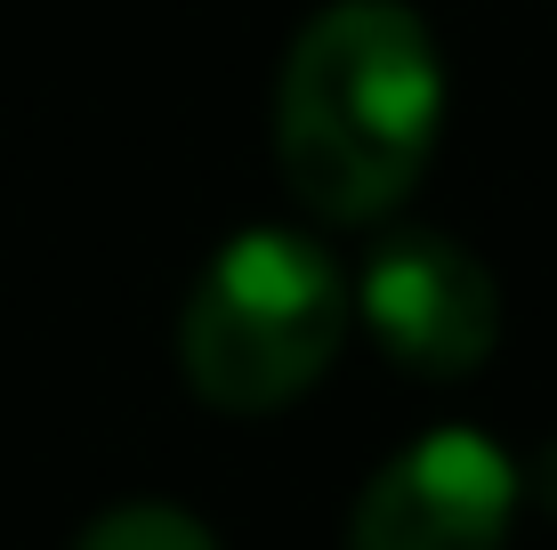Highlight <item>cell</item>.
Instances as JSON below:
<instances>
[{"label":"cell","mask_w":557,"mask_h":550,"mask_svg":"<svg viewBox=\"0 0 557 550\" xmlns=\"http://www.w3.org/2000/svg\"><path fill=\"white\" fill-rule=\"evenodd\" d=\"M445 130V57L405 0H332L283 57L275 146L315 219L372 227L420 186Z\"/></svg>","instance_id":"1"},{"label":"cell","mask_w":557,"mask_h":550,"mask_svg":"<svg viewBox=\"0 0 557 550\" xmlns=\"http://www.w3.org/2000/svg\"><path fill=\"white\" fill-rule=\"evenodd\" d=\"M348 340V283L332 252L292 227H251L195 276L178 316V365L202 405L275 413Z\"/></svg>","instance_id":"2"},{"label":"cell","mask_w":557,"mask_h":550,"mask_svg":"<svg viewBox=\"0 0 557 550\" xmlns=\"http://www.w3.org/2000/svg\"><path fill=\"white\" fill-rule=\"evenodd\" d=\"M517 462L476 429H429L356 494L348 550H502Z\"/></svg>","instance_id":"3"},{"label":"cell","mask_w":557,"mask_h":550,"mask_svg":"<svg viewBox=\"0 0 557 550\" xmlns=\"http://www.w3.org/2000/svg\"><path fill=\"white\" fill-rule=\"evenodd\" d=\"M356 308L380 332V349L405 372H429V381L476 372L502 340V292H493L485 259L460 252L453 235H429V227H405V235L380 243Z\"/></svg>","instance_id":"4"},{"label":"cell","mask_w":557,"mask_h":550,"mask_svg":"<svg viewBox=\"0 0 557 550\" xmlns=\"http://www.w3.org/2000/svg\"><path fill=\"white\" fill-rule=\"evenodd\" d=\"M73 550H219V542L202 535V518H186L170 502H129V510H106Z\"/></svg>","instance_id":"5"},{"label":"cell","mask_w":557,"mask_h":550,"mask_svg":"<svg viewBox=\"0 0 557 550\" xmlns=\"http://www.w3.org/2000/svg\"><path fill=\"white\" fill-rule=\"evenodd\" d=\"M533 494H542V502L557 510V445L542 453V462H533Z\"/></svg>","instance_id":"6"}]
</instances>
